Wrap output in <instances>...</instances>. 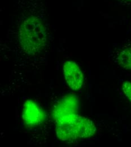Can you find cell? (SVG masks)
<instances>
[{
	"label": "cell",
	"mask_w": 131,
	"mask_h": 147,
	"mask_svg": "<svg viewBox=\"0 0 131 147\" xmlns=\"http://www.w3.org/2000/svg\"><path fill=\"white\" fill-rule=\"evenodd\" d=\"M14 7L18 51L29 57L42 55L49 44L46 0H17Z\"/></svg>",
	"instance_id": "cell-1"
},
{
	"label": "cell",
	"mask_w": 131,
	"mask_h": 147,
	"mask_svg": "<svg viewBox=\"0 0 131 147\" xmlns=\"http://www.w3.org/2000/svg\"><path fill=\"white\" fill-rule=\"evenodd\" d=\"M122 5L131 6V0H114Z\"/></svg>",
	"instance_id": "cell-7"
},
{
	"label": "cell",
	"mask_w": 131,
	"mask_h": 147,
	"mask_svg": "<svg viewBox=\"0 0 131 147\" xmlns=\"http://www.w3.org/2000/svg\"><path fill=\"white\" fill-rule=\"evenodd\" d=\"M22 117L27 126L34 127L40 125L44 121L45 114L36 102L27 100L23 106Z\"/></svg>",
	"instance_id": "cell-3"
},
{
	"label": "cell",
	"mask_w": 131,
	"mask_h": 147,
	"mask_svg": "<svg viewBox=\"0 0 131 147\" xmlns=\"http://www.w3.org/2000/svg\"><path fill=\"white\" fill-rule=\"evenodd\" d=\"M112 58L119 66L131 71V43L122 44L115 49L112 52Z\"/></svg>",
	"instance_id": "cell-5"
},
{
	"label": "cell",
	"mask_w": 131,
	"mask_h": 147,
	"mask_svg": "<svg viewBox=\"0 0 131 147\" xmlns=\"http://www.w3.org/2000/svg\"><path fill=\"white\" fill-rule=\"evenodd\" d=\"M57 137L62 141L84 139L95 135L96 127L91 119L76 113L54 118Z\"/></svg>",
	"instance_id": "cell-2"
},
{
	"label": "cell",
	"mask_w": 131,
	"mask_h": 147,
	"mask_svg": "<svg viewBox=\"0 0 131 147\" xmlns=\"http://www.w3.org/2000/svg\"><path fill=\"white\" fill-rule=\"evenodd\" d=\"M122 90L126 96L131 102V82L125 81L122 84Z\"/></svg>",
	"instance_id": "cell-6"
},
{
	"label": "cell",
	"mask_w": 131,
	"mask_h": 147,
	"mask_svg": "<svg viewBox=\"0 0 131 147\" xmlns=\"http://www.w3.org/2000/svg\"><path fill=\"white\" fill-rule=\"evenodd\" d=\"M63 71L66 83L71 90L77 91L82 87L84 82L83 74L75 62H65L63 66Z\"/></svg>",
	"instance_id": "cell-4"
}]
</instances>
